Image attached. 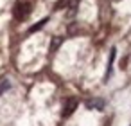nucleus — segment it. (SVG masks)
I'll list each match as a JSON object with an SVG mask.
<instances>
[{
    "instance_id": "6",
    "label": "nucleus",
    "mask_w": 131,
    "mask_h": 126,
    "mask_svg": "<svg viewBox=\"0 0 131 126\" xmlns=\"http://www.w3.org/2000/svg\"><path fill=\"white\" fill-rule=\"evenodd\" d=\"M9 88H11V83H9V81L6 79V81H4L2 85H0V94H6V92H7Z\"/></svg>"
},
{
    "instance_id": "4",
    "label": "nucleus",
    "mask_w": 131,
    "mask_h": 126,
    "mask_svg": "<svg viewBox=\"0 0 131 126\" xmlns=\"http://www.w3.org/2000/svg\"><path fill=\"white\" fill-rule=\"evenodd\" d=\"M47 22H49V18H43V20H40V22H38L36 25H32V27L29 29V33H36V31H40V29H41V27H43V25H45Z\"/></svg>"
},
{
    "instance_id": "2",
    "label": "nucleus",
    "mask_w": 131,
    "mask_h": 126,
    "mask_svg": "<svg viewBox=\"0 0 131 126\" xmlns=\"http://www.w3.org/2000/svg\"><path fill=\"white\" fill-rule=\"evenodd\" d=\"M75 108H77V99H75V97L65 99V104H63V117H70Z\"/></svg>"
},
{
    "instance_id": "1",
    "label": "nucleus",
    "mask_w": 131,
    "mask_h": 126,
    "mask_svg": "<svg viewBox=\"0 0 131 126\" xmlns=\"http://www.w3.org/2000/svg\"><path fill=\"white\" fill-rule=\"evenodd\" d=\"M13 15H15V18H16L18 22L25 20V18L31 15V4L25 2V0H20V2H16V6H15V9H13Z\"/></svg>"
},
{
    "instance_id": "5",
    "label": "nucleus",
    "mask_w": 131,
    "mask_h": 126,
    "mask_svg": "<svg viewBox=\"0 0 131 126\" xmlns=\"http://www.w3.org/2000/svg\"><path fill=\"white\" fill-rule=\"evenodd\" d=\"M113 58H115V49H111V52H110V63H108V72H106V81H108V77L111 76V65H113Z\"/></svg>"
},
{
    "instance_id": "7",
    "label": "nucleus",
    "mask_w": 131,
    "mask_h": 126,
    "mask_svg": "<svg viewBox=\"0 0 131 126\" xmlns=\"http://www.w3.org/2000/svg\"><path fill=\"white\" fill-rule=\"evenodd\" d=\"M70 4V0H58V4H56V9H63Z\"/></svg>"
},
{
    "instance_id": "8",
    "label": "nucleus",
    "mask_w": 131,
    "mask_h": 126,
    "mask_svg": "<svg viewBox=\"0 0 131 126\" xmlns=\"http://www.w3.org/2000/svg\"><path fill=\"white\" fill-rule=\"evenodd\" d=\"M59 43H61V38H54V42H52V45H50V52H54Z\"/></svg>"
},
{
    "instance_id": "3",
    "label": "nucleus",
    "mask_w": 131,
    "mask_h": 126,
    "mask_svg": "<svg viewBox=\"0 0 131 126\" xmlns=\"http://www.w3.org/2000/svg\"><path fill=\"white\" fill-rule=\"evenodd\" d=\"M86 108L88 110H102L104 108V101L102 99H99V97H95V99H90V101H86Z\"/></svg>"
}]
</instances>
